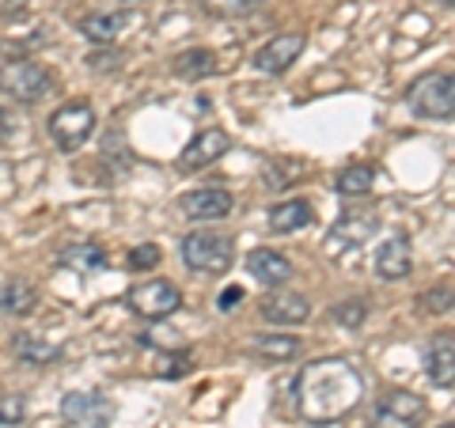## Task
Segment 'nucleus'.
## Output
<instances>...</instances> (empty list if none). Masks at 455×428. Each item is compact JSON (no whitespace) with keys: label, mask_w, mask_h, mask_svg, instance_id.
I'll list each match as a JSON object with an SVG mask.
<instances>
[{"label":"nucleus","mask_w":455,"mask_h":428,"mask_svg":"<svg viewBox=\"0 0 455 428\" xmlns=\"http://www.w3.org/2000/svg\"><path fill=\"white\" fill-rule=\"evenodd\" d=\"M364 402V379L349 361L326 356L296 376V409L307 424H334Z\"/></svg>","instance_id":"nucleus-1"},{"label":"nucleus","mask_w":455,"mask_h":428,"mask_svg":"<svg viewBox=\"0 0 455 428\" xmlns=\"http://www.w3.org/2000/svg\"><path fill=\"white\" fill-rule=\"evenodd\" d=\"M182 262H187L194 273L224 277L235 262V247H232V239L220 232H190L182 239Z\"/></svg>","instance_id":"nucleus-2"},{"label":"nucleus","mask_w":455,"mask_h":428,"mask_svg":"<svg viewBox=\"0 0 455 428\" xmlns=\"http://www.w3.org/2000/svg\"><path fill=\"white\" fill-rule=\"evenodd\" d=\"M406 103L418 118H455V76L451 73H425L406 88Z\"/></svg>","instance_id":"nucleus-3"},{"label":"nucleus","mask_w":455,"mask_h":428,"mask_svg":"<svg viewBox=\"0 0 455 428\" xmlns=\"http://www.w3.org/2000/svg\"><path fill=\"white\" fill-rule=\"evenodd\" d=\"M92 133H95V110H92V103H84V99H73V103L57 107L50 114V137L61 152L84 148Z\"/></svg>","instance_id":"nucleus-4"},{"label":"nucleus","mask_w":455,"mask_h":428,"mask_svg":"<svg viewBox=\"0 0 455 428\" xmlns=\"http://www.w3.org/2000/svg\"><path fill=\"white\" fill-rule=\"evenodd\" d=\"M0 91L16 103L31 107L42 95L50 91V73L38 61H27V57H12V61L0 65Z\"/></svg>","instance_id":"nucleus-5"},{"label":"nucleus","mask_w":455,"mask_h":428,"mask_svg":"<svg viewBox=\"0 0 455 428\" xmlns=\"http://www.w3.org/2000/svg\"><path fill=\"white\" fill-rule=\"evenodd\" d=\"M425 417H429V406L414 391H387L372 406V428H418Z\"/></svg>","instance_id":"nucleus-6"},{"label":"nucleus","mask_w":455,"mask_h":428,"mask_svg":"<svg viewBox=\"0 0 455 428\" xmlns=\"http://www.w3.org/2000/svg\"><path fill=\"white\" fill-rule=\"evenodd\" d=\"M130 307L137 311L140 319L160 322V319H171L182 307V292L171 281H145V284H137V289L130 292Z\"/></svg>","instance_id":"nucleus-7"},{"label":"nucleus","mask_w":455,"mask_h":428,"mask_svg":"<svg viewBox=\"0 0 455 428\" xmlns=\"http://www.w3.org/2000/svg\"><path fill=\"white\" fill-rule=\"evenodd\" d=\"M376 232H379V212L376 209H349V212H341V217H338V224L331 227L326 242H331L334 254H341V250L364 247V242L372 239Z\"/></svg>","instance_id":"nucleus-8"},{"label":"nucleus","mask_w":455,"mask_h":428,"mask_svg":"<svg viewBox=\"0 0 455 428\" xmlns=\"http://www.w3.org/2000/svg\"><path fill=\"white\" fill-rule=\"evenodd\" d=\"M61 417L73 428H110L114 406L95 391H68L61 398Z\"/></svg>","instance_id":"nucleus-9"},{"label":"nucleus","mask_w":455,"mask_h":428,"mask_svg":"<svg viewBox=\"0 0 455 428\" xmlns=\"http://www.w3.org/2000/svg\"><path fill=\"white\" fill-rule=\"evenodd\" d=\"M307 46V35L304 31H284L277 38H269L266 46L254 53V68H259L262 76H281L289 73V68L300 61V53Z\"/></svg>","instance_id":"nucleus-10"},{"label":"nucleus","mask_w":455,"mask_h":428,"mask_svg":"<svg viewBox=\"0 0 455 428\" xmlns=\"http://www.w3.org/2000/svg\"><path fill=\"white\" fill-rule=\"evenodd\" d=\"M235 209V197L220 190V186H205V190H190L179 197V212L194 224H209V220H224L232 217Z\"/></svg>","instance_id":"nucleus-11"},{"label":"nucleus","mask_w":455,"mask_h":428,"mask_svg":"<svg viewBox=\"0 0 455 428\" xmlns=\"http://www.w3.org/2000/svg\"><path fill=\"white\" fill-rule=\"evenodd\" d=\"M421 364L436 387H455V337L451 334L429 337L421 349Z\"/></svg>","instance_id":"nucleus-12"},{"label":"nucleus","mask_w":455,"mask_h":428,"mask_svg":"<svg viewBox=\"0 0 455 428\" xmlns=\"http://www.w3.org/2000/svg\"><path fill=\"white\" fill-rule=\"evenodd\" d=\"M228 148H232V140H228L224 130H202V133H197L190 145H187V152L179 155V167H182V170H202V167H209V163H217Z\"/></svg>","instance_id":"nucleus-13"},{"label":"nucleus","mask_w":455,"mask_h":428,"mask_svg":"<svg viewBox=\"0 0 455 428\" xmlns=\"http://www.w3.org/2000/svg\"><path fill=\"white\" fill-rule=\"evenodd\" d=\"M262 319L274 326H300L311 319V304L300 292H269L262 299Z\"/></svg>","instance_id":"nucleus-14"},{"label":"nucleus","mask_w":455,"mask_h":428,"mask_svg":"<svg viewBox=\"0 0 455 428\" xmlns=\"http://www.w3.org/2000/svg\"><path fill=\"white\" fill-rule=\"evenodd\" d=\"M247 273L259 281L262 289H277V284H289L292 262L284 258V254L262 247V250H251V254H247Z\"/></svg>","instance_id":"nucleus-15"},{"label":"nucleus","mask_w":455,"mask_h":428,"mask_svg":"<svg viewBox=\"0 0 455 428\" xmlns=\"http://www.w3.org/2000/svg\"><path fill=\"white\" fill-rule=\"evenodd\" d=\"M414 269V254H410V239L406 235H391L376 254V273L383 281H403Z\"/></svg>","instance_id":"nucleus-16"},{"label":"nucleus","mask_w":455,"mask_h":428,"mask_svg":"<svg viewBox=\"0 0 455 428\" xmlns=\"http://www.w3.org/2000/svg\"><path fill=\"white\" fill-rule=\"evenodd\" d=\"M38 311V289L27 277H12L4 281L0 289V315H12V319H27Z\"/></svg>","instance_id":"nucleus-17"},{"label":"nucleus","mask_w":455,"mask_h":428,"mask_svg":"<svg viewBox=\"0 0 455 428\" xmlns=\"http://www.w3.org/2000/svg\"><path fill=\"white\" fill-rule=\"evenodd\" d=\"M311 220H315V212H311V202H304V197H292V202H281L269 209V227H274L277 235L300 232Z\"/></svg>","instance_id":"nucleus-18"},{"label":"nucleus","mask_w":455,"mask_h":428,"mask_svg":"<svg viewBox=\"0 0 455 428\" xmlns=\"http://www.w3.org/2000/svg\"><path fill=\"white\" fill-rule=\"evenodd\" d=\"M125 23H130V16H122V12H92V16L80 20L76 31L88 42H95V46H110Z\"/></svg>","instance_id":"nucleus-19"},{"label":"nucleus","mask_w":455,"mask_h":428,"mask_svg":"<svg viewBox=\"0 0 455 428\" xmlns=\"http://www.w3.org/2000/svg\"><path fill=\"white\" fill-rule=\"evenodd\" d=\"M57 262L65 269H76V273H99V269H107V250L99 242H68Z\"/></svg>","instance_id":"nucleus-20"},{"label":"nucleus","mask_w":455,"mask_h":428,"mask_svg":"<svg viewBox=\"0 0 455 428\" xmlns=\"http://www.w3.org/2000/svg\"><path fill=\"white\" fill-rule=\"evenodd\" d=\"M12 353H16L23 364L46 368V364H53L57 356H61V345H53V341L38 337V334H16L12 337Z\"/></svg>","instance_id":"nucleus-21"},{"label":"nucleus","mask_w":455,"mask_h":428,"mask_svg":"<svg viewBox=\"0 0 455 428\" xmlns=\"http://www.w3.org/2000/svg\"><path fill=\"white\" fill-rule=\"evenodd\" d=\"M171 68H175V76H182V80H205L217 73L220 65H217V53L212 50H182Z\"/></svg>","instance_id":"nucleus-22"},{"label":"nucleus","mask_w":455,"mask_h":428,"mask_svg":"<svg viewBox=\"0 0 455 428\" xmlns=\"http://www.w3.org/2000/svg\"><path fill=\"white\" fill-rule=\"evenodd\" d=\"M254 353L262 356V361L269 364H284V361H292L296 353H300V337L296 334H266L254 341Z\"/></svg>","instance_id":"nucleus-23"},{"label":"nucleus","mask_w":455,"mask_h":428,"mask_svg":"<svg viewBox=\"0 0 455 428\" xmlns=\"http://www.w3.org/2000/svg\"><path fill=\"white\" fill-rule=\"evenodd\" d=\"M372 186H376V167H368V163L346 167L334 182V190L346 194V197H364V194H372Z\"/></svg>","instance_id":"nucleus-24"},{"label":"nucleus","mask_w":455,"mask_h":428,"mask_svg":"<svg viewBox=\"0 0 455 428\" xmlns=\"http://www.w3.org/2000/svg\"><path fill=\"white\" fill-rule=\"evenodd\" d=\"M137 341L140 345H148V349H164V353H182L187 349V341H182V334L175 330V326H152V330H145Z\"/></svg>","instance_id":"nucleus-25"},{"label":"nucleus","mask_w":455,"mask_h":428,"mask_svg":"<svg viewBox=\"0 0 455 428\" xmlns=\"http://www.w3.org/2000/svg\"><path fill=\"white\" fill-rule=\"evenodd\" d=\"M23 417H27V398L0 391V428H16V424H23Z\"/></svg>","instance_id":"nucleus-26"},{"label":"nucleus","mask_w":455,"mask_h":428,"mask_svg":"<svg viewBox=\"0 0 455 428\" xmlns=\"http://www.w3.org/2000/svg\"><path fill=\"white\" fill-rule=\"evenodd\" d=\"M334 322L338 326H349V330H357V326L368 319V304L364 299H341V304H334Z\"/></svg>","instance_id":"nucleus-27"},{"label":"nucleus","mask_w":455,"mask_h":428,"mask_svg":"<svg viewBox=\"0 0 455 428\" xmlns=\"http://www.w3.org/2000/svg\"><path fill=\"white\" fill-rule=\"evenodd\" d=\"M418 304L429 311V315H444V311L455 307V284H440V289H429V292H421Z\"/></svg>","instance_id":"nucleus-28"},{"label":"nucleus","mask_w":455,"mask_h":428,"mask_svg":"<svg viewBox=\"0 0 455 428\" xmlns=\"http://www.w3.org/2000/svg\"><path fill=\"white\" fill-rule=\"evenodd\" d=\"M259 4L262 0H202V8L212 12V16H247Z\"/></svg>","instance_id":"nucleus-29"},{"label":"nucleus","mask_w":455,"mask_h":428,"mask_svg":"<svg viewBox=\"0 0 455 428\" xmlns=\"http://www.w3.org/2000/svg\"><path fill=\"white\" fill-rule=\"evenodd\" d=\"M156 266H160V247H156V242H137L130 250V269H137V273L156 269Z\"/></svg>","instance_id":"nucleus-30"},{"label":"nucleus","mask_w":455,"mask_h":428,"mask_svg":"<svg viewBox=\"0 0 455 428\" xmlns=\"http://www.w3.org/2000/svg\"><path fill=\"white\" fill-rule=\"evenodd\" d=\"M190 364H194V361H190V353H187V349H182V353H175V356L167 353V356H164V368H160V376H171V379H175V376H187V372H190Z\"/></svg>","instance_id":"nucleus-31"},{"label":"nucleus","mask_w":455,"mask_h":428,"mask_svg":"<svg viewBox=\"0 0 455 428\" xmlns=\"http://www.w3.org/2000/svg\"><path fill=\"white\" fill-rule=\"evenodd\" d=\"M239 299H243V289H239V284H232V289H224V292H220L217 307H220V311H232V307L239 304Z\"/></svg>","instance_id":"nucleus-32"},{"label":"nucleus","mask_w":455,"mask_h":428,"mask_svg":"<svg viewBox=\"0 0 455 428\" xmlns=\"http://www.w3.org/2000/svg\"><path fill=\"white\" fill-rule=\"evenodd\" d=\"M88 61H92V68H114V61H118V53H114V50H110V53H92Z\"/></svg>","instance_id":"nucleus-33"},{"label":"nucleus","mask_w":455,"mask_h":428,"mask_svg":"<svg viewBox=\"0 0 455 428\" xmlns=\"http://www.w3.org/2000/svg\"><path fill=\"white\" fill-rule=\"evenodd\" d=\"M436 428H455V421H451V424H436Z\"/></svg>","instance_id":"nucleus-34"},{"label":"nucleus","mask_w":455,"mask_h":428,"mask_svg":"<svg viewBox=\"0 0 455 428\" xmlns=\"http://www.w3.org/2000/svg\"><path fill=\"white\" fill-rule=\"evenodd\" d=\"M444 4H451V8H455V0H444Z\"/></svg>","instance_id":"nucleus-35"},{"label":"nucleus","mask_w":455,"mask_h":428,"mask_svg":"<svg viewBox=\"0 0 455 428\" xmlns=\"http://www.w3.org/2000/svg\"><path fill=\"white\" fill-rule=\"evenodd\" d=\"M130 4H133V0H130Z\"/></svg>","instance_id":"nucleus-36"}]
</instances>
